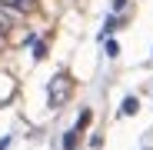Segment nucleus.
<instances>
[{
	"label": "nucleus",
	"mask_w": 153,
	"mask_h": 150,
	"mask_svg": "<svg viewBox=\"0 0 153 150\" xmlns=\"http://www.w3.org/2000/svg\"><path fill=\"white\" fill-rule=\"evenodd\" d=\"M7 27H10V13H7V10H4V7H0V34H4V30H7Z\"/></svg>",
	"instance_id": "f03ea898"
},
{
	"label": "nucleus",
	"mask_w": 153,
	"mask_h": 150,
	"mask_svg": "<svg viewBox=\"0 0 153 150\" xmlns=\"http://www.w3.org/2000/svg\"><path fill=\"white\" fill-rule=\"evenodd\" d=\"M137 107H140V104H137V97H126V100H123V107H120V113H137Z\"/></svg>",
	"instance_id": "f257e3e1"
},
{
	"label": "nucleus",
	"mask_w": 153,
	"mask_h": 150,
	"mask_svg": "<svg viewBox=\"0 0 153 150\" xmlns=\"http://www.w3.org/2000/svg\"><path fill=\"white\" fill-rule=\"evenodd\" d=\"M63 147H67V150H73V147H76V134H73V130L63 137Z\"/></svg>",
	"instance_id": "20e7f679"
},
{
	"label": "nucleus",
	"mask_w": 153,
	"mask_h": 150,
	"mask_svg": "<svg viewBox=\"0 0 153 150\" xmlns=\"http://www.w3.org/2000/svg\"><path fill=\"white\" fill-rule=\"evenodd\" d=\"M7 143H10V140H7V137H4V140H0V150H7Z\"/></svg>",
	"instance_id": "39448f33"
},
{
	"label": "nucleus",
	"mask_w": 153,
	"mask_h": 150,
	"mask_svg": "<svg viewBox=\"0 0 153 150\" xmlns=\"http://www.w3.org/2000/svg\"><path fill=\"white\" fill-rule=\"evenodd\" d=\"M120 54V43L117 40H107V57H117Z\"/></svg>",
	"instance_id": "7ed1b4c3"
}]
</instances>
